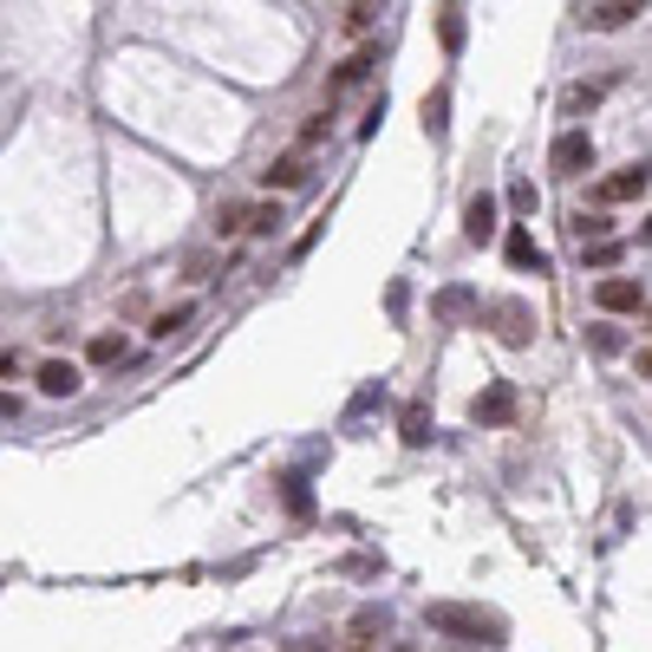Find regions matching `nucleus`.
<instances>
[{
	"label": "nucleus",
	"instance_id": "obj_15",
	"mask_svg": "<svg viewBox=\"0 0 652 652\" xmlns=\"http://www.w3.org/2000/svg\"><path fill=\"white\" fill-rule=\"evenodd\" d=\"M372 65H379V52H372V46H359V52H353V59H346V65L333 72V91H346V85H359V78H366Z\"/></svg>",
	"mask_w": 652,
	"mask_h": 652
},
{
	"label": "nucleus",
	"instance_id": "obj_12",
	"mask_svg": "<svg viewBox=\"0 0 652 652\" xmlns=\"http://www.w3.org/2000/svg\"><path fill=\"white\" fill-rule=\"evenodd\" d=\"M503 255H509V268H522V274H529V268H536V274H549V255L536 248V235H529V229H509Z\"/></svg>",
	"mask_w": 652,
	"mask_h": 652
},
{
	"label": "nucleus",
	"instance_id": "obj_20",
	"mask_svg": "<svg viewBox=\"0 0 652 652\" xmlns=\"http://www.w3.org/2000/svg\"><path fill=\"white\" fill-rule=\"evenodd\" d=\"M601 91H607V85H575V91L562 98V111L575 118V111H588V104H601Z\"/></svg>",
	"mask_w": 652,
	"mask_h": 652
},
{
	"label": "nucleus",
	"instance_id": "obj_18",
	"mask_svg": "<svg viewBox=\"0 0 652 652\" xmlns=\"http://www.w3.org/2000/svg\"><path fill=\"white\" fill-rule=\"evenodd\" d=\"M398 425H405V444H425V438H431V411H425L418 398L405 405V418H398Z\"/></svg>",
	"mask_w": 652,
	"mask_h": 652
},
{
	"label": "nucleus",
	"instance_id": "obj_33",
	"mask_svg": "<svg viewBox=\"0 0 652 652\" xmlns=\"http://www.w3.org/2000/svg\"><path fill=\"white\" fill-rule=\"evenodd\" d=\"M392 652H411V640H392Z\"/></svg>",
	"mask_w": 652,
	"mask_h": 652
},
{
	"label": "nucleus",
	"instance_id": "obj_30",
	"mask_svg": "<svg viewBox=\"0 0 652 652\" xmlns=\"http://www.w3.org/2000/svg\"><path fill=\"white\" fill-rule=\"evenodd\" d=\"M13 372H20V353H7V346H0V379H13Z\"/></svg>",
	"mask_w": 652,
	"mask_h": 652
},
{
	"label": "nucleus",
	"instance_id": "obj_1",
	"mask_svg": "<svg viewBox=\"0 0 652 652\" xmlns=\"http://www.w3.org/2000/svg\"><path fill=\"white\" fill-rule=\"evenodd\" d=\"M425 627L444 640H464V647H509V620L496 607H477V601H431Z\"/></svg>",
	"mask_w": 652,
	"mask_h": 652
},
{
	"label": "nucleus",
	"instance_id": "obj_19",
	"mask_svg": "<svg viewBox=\"0 0 652 652\" xmlns=\"http://www.w3.org/2000/svg\"><path fill=\"white\" fill-rule=\"evenodd\" d=\"M85 353H91V366H118V359H124V340H118V333H98Z\"/></svg>",
	"mask_w": 652,
	"mask_h": 652
},
{
	"label": "nucleus",
	"instance_id": "obj_7",
	"mask_svg": "<svg viewBox=\"0 0 652 652\" xmlns=\"http://www.w3.org/2000/svg\"><path fill=\"white\" fill-rule=\"evenodd\" d=\"M594 300H601V313H647V287L627 281V274H601V281H594Z\"/></svg>",
	"mask_w": 652,
	"mask_h": 652
},
{
	"label": "nucleus",
	"instance_id": "obj_3",
	"mask_svg": "<svg viewBox=\"0 0 652 652\" xmlns=\"http://www.w3.org/2000/svg\"><path fill=\"white\" fill-rule=\"evenodd\" d=\"M470 418H477L483 431H503V425H516V385H509V379H490V385L470 398Z\"/></svg>",
	"mask_w": 652,
	"mask_h": 652
},
{
	"label": "nucleus",
	"instance_id": "obj_9",
	"mask_svg": "<svg viewBox=\"0 0 652 652\" xmlns=\"http://www.w3.org/2000/svg\"><path fill=\"white\" fill-rule=\"evenodd\" d=\"M464 242H477V248L496 242V196H490V189L464 202Z\"/></svg>",
	"mask_w": 652,
	"mask_h": 652
},
{
	"label": "nucleus",
	"instance_id": "obj_10",
	"mask_svg": "<svg viewBox=\"0 0 652 652\" xmlns=\"http://www.w3.org/2000/svg\"><path fill=\"white\" fill-rule=\"evenodd\" d=\"M33 379H39V392H46V398H72V392L85 385V372H78L72 359H46V366H39Z\"/></svg>",
	"mask_w": 652,
	"mask_h": 652
},
{
	"label": "nucleus",
	"instance_id": "obj_11",
	"mask_svg": "<svg viewBox=\"0 0 652 652\" xmlns=\"http://www.w3.org/2000/svg\"><path fill=\"white\" fill-rule=\"evenodd\" d=\"M261 183H268V189H300V183H307V150H281V157L261 170Z\"/></svg>",
	"mask_w": 652,
	"mask_h": 652
},
{
	"label": "nucleus",
	"instance_id": "obj_21",
	"mask_svg": "<svg viewBox=\"0 0 652 652\" xmlns=\"http://www.w3.org/2000/svg\"><path fill=\"white\" fill-rule=\"evenodd\" d=\"M509 202H516V216H536V183L516 176V183H509Z\"/></svg>",
	"mask_w": 652,
	"mask_h": 652
},
{
	"label": "nucleus",
	"instance_id": "obj_31",
	"mask_svg": "<svg viewBox=\"0 0 652 652\" xmlns=\"http://www.w3.org/2000/svg\"><path fill=\"white\" fill-rule=\"evenodd\" d=\"M13 411H20V398H13V392H0V418H13Z\"/></svg>",
	"mask_w": 652,
	"mask_h": 652
},
{
	"label": "nucleus",
	"instance_id": "obj_14",
	"mask_svg": "<svg viewBox=\"0 0 652 652\" xmlns=\"http://www.w3.org/2000/svg\"><path fill=\"white\" fill-rule=\"evenodd\" d=\"M568 235H575L581 248H601V242H614V222H607V216H588V209H581V216L568 222Z\"/></svg>",
	"mask_w": 652,
	"mask_h": 652
},
{
	"label": "nucleus",
	"instance_id": "obj_17",
	"mask_svg": "<svg viewBox=\"0 0 652 652\" xmlns=\"http://www.w3.org/2000/svg\"><path fill=\"white\" fill-rule=\"evenodd\" d=\"M189 313H196L189 300H183V307H170V313H157V320H150V340H170V333H183V327H189Z\"/></svg>",
	"mask_w": 652,
	"mask_h": 652
},
{
	"label": "nucleus",
	"instance_id": "obj_4",
	"mask_svg": "<svg viewBox=\"0 0 652 652\" xmlns=\"http://www.w3.org/2000/svg\"><path fill=\"white\" fill-rule=\"evenodd\" d=\"M549 170H555V176H588V170H594V137H588V131H562V137L549 144Z\"/></svg>",
	"mask_w": 652,
	"mask_h": 652
},
{
	"label": "nucleus",
	"instance_id": "obj_6",
	"mask_svg": "<svg viewBox=\"0 0 652 652\" xmlns=\"http://www.w3.org/2000/svg\"><path fill=\"white\" fill-rule=\"evenodd\" d=\"M385 640H392V614L385 607H359L346 620V652H379Z\"/></svg>",
	"mask_w": 652,
	"mask_h": 652
},
{
	"label": "nucleus",
	"instance_id": "obj_24",
	"mask_svg": "<svg viewBox=\"0 0 652 652\" xmlns=\"http://www.w3.org/2000/svg\"><path fill=\"white\" fill-rule=\"evenodd\" d=\"M588 340H594V353H620V346H627V340H620V327H607V320H601V327H588Z\"/></svg>",
	"mask_w": 652,
	"mask_h": 652
},
{
	"label": "nucleus",
	"instance_id": "obj_29",
	"mask_svg": "<svg viewBox=\"0 0 652 652\" xmlns=\"http://www.w3.org/2000/svg\"><path fill=\"white\" fill-rule=\"evenodd\" d=\"M281 652H327V640H313V633H300V640H287Z\"/></svg>",
	"mask_w": 652,
	"mask_h": 652
},
{
	"label": "nucleus",
	"instance_id": "obj_34",
	"mask_svg": "<svg viewBox=\"0 0 652 652\" xmlns=\"http://www.w3.org/2000/svg\"><path fill=\"white\" fill-rule=\"evenodd\" d=\"M647 242H652V222H647Z\"/></svg>",
	"mask_w": 652,
	"mask_h": 652
},
{
	"label": "nucleus",
	"instance_id": "obj_16",
	"mask_svg": "<svg viewBox=\"0 0 652 652\" xmlns=\"http://www.w3.org/2000/svg\"><path fill=\"white\" fill-rule=\"evenodd\" d=\"M438 39H444V52L464 46V7H444V13H438Z\"/></svg>",
	"mask_w": 652,
	"mask_h": 652
},
{
	"label": "nucleus",
	"instance_id": "obj_32",
	"mask_svg": "<svg viewBox=\"0 0 652 652\" xmlns=\"http://www.w3.org/2000/svg\"><path fill=\"white\" fill-rule=\"evenodd\" d=\"M640 379H652V353H640Z\"/></svg>",
	"mask_w": 652,
	"mask_h": 652
},
{
	"label": "nucleus",
	"instance_id": "obj_2",
	"mask_svg": "<svg viewBox=\"0 0 652 652\" xmlns=\"http://www.w3.org/2000/svg\"><path fill=\"white\" fill-rule=\"evenodd\" d=\"M483 320L496 327L503 346H529V340H536V307H529V300H490Z\"/></svg>",
	"mask_w": 652,
	"mask_h": 652
},
{
	"label": "nucleus",
	"instance_id": "obj_5",
	"mask_svg": "<svg viewBox=\"0 0 652 652\" xmlns=\"http://www.w3.org/2000/svg\"><path fill=\"white\" fill-rule=\"evenodd\" d=\"M647 7L640 0H588V7H575V20L588 26V33H620V26H633Z\"/></svg>",
	"mask_w": 652,
	"mask_h": 652
},
{
	"label": "nucleus",
	"instance_id": "obj_22",
	"mask_svg": "<svg viewBox=\"0 0 652 652\" xmlns=\"http://www.w3.org/2000/svg\"><path fill=\"white\" fill-rule=\"evenodd\" d=\"M216 229H222V235H242V229H248V209H242V202H222Z\"/></svg>",
	"mask_w": 652,
	"mask_h": 652
},
{
	"label": "nucleus",
	"instance_id": "obj_28",
	"mask_svg": "<svg viewBox=\"0 0 652 652\" xmlns=\"http://www.w3.org/2000/svg\"><path fill=\"white\" fill-rule=\"evenodd\" d=\"M464 307H470V294H464V287H451V294L438 300V313H464Z\"/></svg>",
	"mask_w": 652,
	"mask_h": 652
},
{
	"label": "nucleus",
	"instance_id": "obj_23",
	"mask_svg": "<svg viewBox=\"0 0 652 652\" xmlns=\"http://www.w3.org/2000/svg\"><path fill=\"white\" fill-rule=\"evenodd\" d=\"M274 222H281V202H261V209H248V229H255V235H274Z\"/></svg>",
	"mask_w": 652,
	"mask_h": 652
},
{
	"label": "nucleus",
	"instance_id": "obj_25",
	"mask_svg": "<svg viewBox=\"0 0 652 652\" xmlns=\"http://www.w3.org/2000/svg\"><path fill=\"white\" fill-rule=\"evenodd\" d=\"M372 20H379V7H346V33H372Z\"/></svg>",
	"mask_w": 652,
	"mask_h": 652
},
{
	"label": "nucleus",
	"instance_id": "obj_27",
	"mask_svg": "<svg viewBox=\"0 0 652 652\" xmlns=\"http://www.w3.org/2000/svg\"><path fill=\"white\" fill-rule=\"evenodd\" d=\"M588 255V268H614L620 261V242H601V248H581Z\"/></svg>",
	"mask_w": 652,
	"mask_h": 652
},
{
	"label": "nucleus",
	"instance_id": "obj_13",
	"mask_svg": "<svg viewBox=\"0 0 652 652\" xmlns=\"http://www.w3.org/2000/svg\"><path fill=\"white\" fill-rule=\"evenodd\" d=\"M451 131V85L425 91V137H444Z\"/></svg>",
	"mask_w": 652,
	"mask_h": 652
},
{
	"label": "nucleus",
	"instance_id": "obj_26",
	"mask_svg": "<svg viewBox=\"0 0 652 652\" xmlns=\"http://www.w3.org/2000/svg\"><path fill=\"white\" fill-rule=\"evenodd\" d=\"M320 137H327V111H313V118H307V124H300V150H313V144H320Z\"/></svg>",
	"mask_w": 652,
	"mask_h": 652
},
{
	"label": "nucleus",
	"instance_id": "obj_8",
	"mask_svg": "<svg viewBox=\"0 0 652 652\" xmlns=\"http://www.w3.org/2000/svg\"><path fill=\"white\" fill-rule=\"evenodd\" d=\"M647 189H652V163H627V170H614V176L594 183V202H633Z\"/></svg>",
	"mask_w": 652,
	"mask_h": 652
}]
</instances>
